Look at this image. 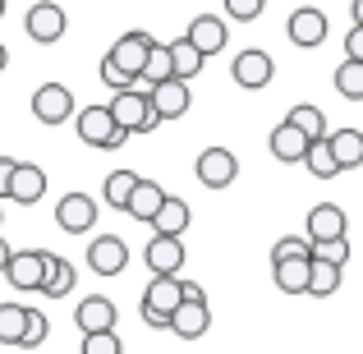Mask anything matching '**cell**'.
Instances as JSON below:
<instances>
[{"instance_id":"6da1fadb","label":"cell","mask_w":363,"mask_h":354,"mask_svg":"<svg viewBox=\"0 0 363 354\" xmlns=\"http://www.w3.org/2000/svg\"><path fill=\"white\" fill-rule=\"evenodd\" d=\"M74 129H79V138L88 143V148H101V152H120L124 138H129V129L116 124L111 106H83L79 120H74Z\"/></svg>"},{"instance_id":"7a4b0ae2","label":"cell","mask_w":363,"mask_h":354,"mask_svg":"<svg viewBox=\"0 0 363 354\" xmlns=\"http://www.w3.org/2000/svg\"><path fill=\"white\" fill-rule=\"evenodd\" d=\"M111 116H116V124H124L129 133H152L157 129V111H152V97L143 88H120L116 97H111Z\"/></svg>"},{"instance_id":"3957f363","label":"cell","mask_w":363,"mask_h":354,"mask_svg":"<svg viewBox=\"0 0 363 354\" xmlns=\"http://www.w3.org/2000/svg\"><path fill=\"white\" fill-rule=\"evenodd\" d=\"M179 299H184V294H179V276H152V285L143 290V322H147L152 331H166Z\"/></svg>"},{"instance_id":"277c9868","label":"cell","mask_w":363,"mask_h":354,"mask_svg":"<svg viewBox=\"0 0 363 354\" xmlns=\"http://www.w3.org/2000/svg\"><path fill=\"white\" fill-rule=\"evenodd\" d=\"M331 33L327 14H322L318 5H299L290 9V18H285V37H290V46H299V51H313V46H322Z\"/></svg>"},{"instance_id":"5b68a950","label":"cell","mask_w":363,"mask_h":354,"mask_svg":"<svg viewBox=\"0 0 363 354\" xmlns=\"http://www.w3.org/2000/svg\"><path fill=\"white\" fill-rule=\"evenodd\" d=\"M23 33L33 37V42L51 46V42H60V37L69 33V14H65L55 0H37V5L23 14Z\"/></svg>"},{"instance_id":"8992f818","label":"cell","mask_w":363,"mask_h":354,"mask_svg":"<svg viewBox=\"0 0 363 354\" xmlns=\"http://www.w3.org/2000/svg\"><path fill=\"white\" fill-rule=\"evenodd\" d=\"M147 97H152V111H157V120H179L189 106H194V92H189V83L184 79H161V83H152L147 88Z\"/></svg>"},{"instance_id":"52a82bcc","label":"cell","mask_w":363,"mask_h":354,"mask_svg":"<svg viewBox=\"0 0 363 354\" xmlns=\"http://www.w3.org/2000/svg\"><path fill=\"white\" fill-rule=\"evenodd\" d=\"M55 226H60L65 235H83L97 226V198L92 194H65L60 203H55Z\"/></svg>"},{"instance_id":"ba28073f","label":"cell","mask_w":363,"mask_h":354,"mask_svg":"<svg viewBox=\"0 0 363 354\" xmlns=\"http://www.w3.org/2000/svg\"><path fill=\"white\" fill-rule=\"evenodd\" d=\"M143 262L152 267V276H175L184 267V235H152L143 248Z\"/></svg>"},{"instance_id":"9c48e42d","label":"cell","mask_w":363,"mask_h":354,"mask_svg":"<svg viewBox=\"0 0 363 354\" xmlns=\"http://www.w3.org/2000/svg\"><path fill=\"white\" fill-rule=\"evenodd\" d=\"M230 74H235V83H240L244 92H262L267 83H272L276 65H272V55H267V51H257V46H248V51H240V55H235Z\"/></svg>"},{"instance_id":"30bf717a","label":"cell","mask_w":363,"mask_h":354,"mask_svg":"<svg viewBox=\"0 0 363 354\" xmlns=\"http://www.w3.org/2000/svg\"><path fill=\"white\" fill-rule=\"evenodd\" d=\"M69 116H74V92L65 88V83H42V88L33 92V120L65 124Z\"/></svg>"},{"instance_id":"8fae6325","label":"cell","mask_w":363,"mask_h":354,"mask_svg":"<svg viewBox=\"0 0 363 354\" xmlns=\"http://www.w3.org/2000/svg\"><path fill=\"white\" fill-rule=\"evenodd\" d=\"M198 179H203L207 189H230L235 179H240V157H235L230 148H207L203 157H198Z\"/></svg>"},{"instance_id":"7c38bea8","label":"cell","mask_w":363,"mask_h":354,"mask_svg":"<svg viewBox=\"0 0 363 354\" xmlns=\"http://www.w3.org/2000/svg\"><path fill=\"white\" fill-rule=\"evenodd\" d=\"M42 272H46V248H23V253H9L5 262V281L14 285V290H37L42 285Z\"/></svg>"},{"instance_id":"4fadbf2b","label":"cell","mask_w":363,"mask_h":354,"mask_svg":"<svg viewBox=\"0 0 363 354\" xmlns=\"http://www.w3.org/2000/svg\"><path fill=\"white\" fill-rule=\"evenodd\" d=\"M88 267L97 276H120L124 267H129V244H124L120 235H97L88 244Z\"/></svg>"},{"instance_id":"5bb4252c","label":"cell","mask_w":363,"mask_h":354,"mask_svg":"<svg viewBox=\"0 0 363 354\" xmlns=\"http://www.w3.org/2000/svg\"><path fill=\"white\" fill-rule=\"evenodd\" d=\"M207 327H212V309H207V299H179L175 313H170V327L179 341H198L207 336Z\"/></svg>"},{"instance_id":"9a60e30c","label":"cell","mask_w":363,"mask_h":354,"mask_svg":"<svg viewBox=\"0 0 363 354\" xmlns=\"http://www.w3.org/2000/svg\"><path fill=\"white\" fill-rule=\"evenodd\" d=\"M308 143H313V138H308V133H303L294 120H281V124L272 129V138H267V148H272L276 161H285V166H299L303 152H308Z\"/></svg>"},{"instance_id":"2e32d148","label":"cell","mask_w":363,"mask_h":354,"mask_svg":"<svg viewBox=\"0 0 363 354\" xmlns=\"http://www.w3.org/2000/svg\"><path fill=\"white\" fill-rule=\"evenodd\" d=\"M9 198L23 207H37L46 198V170L33 161H14V175H9Z\"/></svg>"},{"instance_id":"e0dca14e","label":"cell","mask_w":363,"mask_h":354,"mask_svg":"<svg viewBox=\"0 0 363 354\" xmlns=\"http://www.w3.org/2000/svg\"><path fill=\"white\" fill-rule=\"evenodd\" d=\"M116 318H120V309L106 299V294H88V299L74 309V327L88 336V331H106V327H116Z\"/></svg>"},{"instance_id":"ac0fdd59","label":"cell","mask_w":363,"mask_h":354,"mask_svg":"<svg viewBox=\"0 0 363 354\" xmlns=\"http://www.w3.org/2000/svg\"><path fill=\"white\" fill-rule=\"evenodd\" d=\"M147 51H152V33H124L116 46H111V60L120 65L124 74H133V79H138L143 74V65H147Z\"/></svg>"},{"instance_id":"d6986e66","label":"cell","mask_w":363,"mask_h":354,"mask_svg":"<svg viewBox=\"0 0 363 354\" xmlns=\"http://www.w3.org/2000/svg\"><path fill=\"white\" fill-rule=\"evenodd\" d=\"M308 262L313 253H299V258H276L272 262V281L281 294H308Z\"/></svg>"},{"instance_id":"ffe728a7","label":"cell","mask_w":363,"mask_h":354,"mask_svg":"<svg viewBox=\"0 0 363 354\" xmlns=\"http://www.w3.org/2000/svg\"><path fill=\"white\" fill-rule=\"evenodd\" d=\"M184 37H189V42H194L203 55H216V51H225V46H230V28H225L216 14H198L194 23H189Z\"/></svg>"},{"instance_id":"44dd1931","label":"cell","mask_w":363,"mask_h":354,"mask_svg":"<svg viewBox=\"0 0 363 354\" xmlns=\"http://www.w3.org/2000/svg\"><path fill=\"white\" fill-rule=\"evenodd\" d=\"M74 285H79V272H74L60 253H46V272H42V285H37V290H42L46 299H65Z\"/></svg>"},{"instance_id":"7402d4cb","label":"cell","mask_w":363,"mask_h":354,"mask_svg":"<svg viewBox=\"0 0 363 354\" xmlns=\"http://www.w3.org/2000/svg\"><path fill=\"white\" fill-rule=\"evenodd\" d=\"M327 148L340 161V170L363 166V129H327Z\"/></svg>"},{"instance_id":"603a6c76","label":"cell","mask_w":363,"mask_h":354,"mask_svg":"<svg viewBox=\"0 0 363 354\" xmlns=\"http://www.w3.org/2000/svg\"><path fill=\"white\" fill-rule=\"evenodd\" d=\"M350 231V216H345V207H336V203H318L308 212V239H331V235H345Z\"/></svg>"},{"instance_id":"cb8c5ba5","label":"cell","mask_w":363,"mask_h":354,"mask_svg":"<svg viewBox=\"0 0 363 354\" xmlns=\"http://www.w3.org/2000/svg\"><path fill=\"white\" fill-rule=\"evenodd\" d=\"M161 198H166V189H161L157 179H138L133 194H129V203H124V212H129L133 221H152L157 207H161Z\"/></svg>"},{"instance_id":"d4e9b609","label":"cell","mask_w":363,"mask_h":354,"mask_svg":"<svg viewBox=\"0 0 363 354\" xmlns=\"http://www.w3.org/2000/svg\"><path fill=\"white\" fill-rule=\"evenodd\" d=\"M203 65H207V55L198 51L189 37H175V42H170V70H175V79L194 83L198 74H203Z\"/></svg>"},{"instance_id":"484cf974","label":"cell","mask_w":363,"mask_h":354,"mask_svg":"<svg viewBox=\"0 0 363 354\" xmlns=\"http://www.w3.org/2000/svg\"><path fill=\"white\" fill-rule=\"evenodd\" d=\"M152 231H161V235H184L189 231V203L184 198H175V194H166L161 198V207H157V216H152Z\"/></svg>"},{"instance_id":"4316f807","label":"cell","mask_w":363,"mask_h":354,"mask_svg":"<svg viewBox=\"0 0 363 354\" xmlns=\"http://www.w3.org/2000/svg\"><path fill=\"white\" fill-rule=\"evenodd\" d=\"M336 290H340V267L327 262V258H313L308 262V294L313 299H327Z\"/></svg>"},{"instance_id":"83f0119b","label":"cell","mask_w":363,"mask_h":354,"mask_svg":"<svg viewBox=\"0 0 363 354\" xmlns=\"http://www.w3.org/2000/svg\"><path fill=\"white\" fill-rule=\"evenodd\" d=\"M303 166H308L318 179H336V175H340V161L331 157V148H327V133L308 143V152H303Z\"/></svg>"},{"instance_id":"f1b7e54d","label":"cell","mask_w":363,"mask_h":354,"mask_svg":"<svg viewBox=\"0 0 363 354\" xmlns=\"http://www.w3.org/2000/svg\"><path fill=\"white\" fill-rule=\"evenodd\" d=\"M336 92L345 101H363V60H350L345 55V65L336 70Z\"/></svg>"},{"instance_id":"f546056e","label":"cell","mask_w":363,"mask_h":354,"mask_svg":"<svg viewBox=\"0 0 363 354\" xmlns=\"http://www.w3.org/2000/svg\"><path fill=\"white\" fill-rule=\"evenodd\" d=\"M133 184H138V175L133 170H111L106 175V207H116V212H124V203H129V194H133Z\"/></svg>"},{"instance_id":"4dcf8cb0","label":"cell","mask_w":363,"mask_h":354,"mask_svg":"<svg viewBox=\"0 0 363 354\" xmlns=\"http://www.w3.org/2000/svg\"><path fill=\"white\" fill-rule=\"evenodd\" d=\"M23 322H28V309H23V304H0V345H18Z\"/></svg>"},{"instance_id":"1f68e13d","label":"cell","mask_w":363,"mask_h":354,"mask_svg":"<svg viewBox=\"0 0 363 354\" xmlns=\"http://www.w3.org/2000/svg\"><path fill=\"white\" fill-rule=\"evenodd\" d=\"M170 46H161V42H152V51H147V65H143V74H138V83H161V79H170Z\"/></svg>"},{"instance_id":"d6a6232c","label":"cell","mask_w":363,"mask_h":354,"mask_svg":"<svg viewBox=\"0 0 363 354\" xmlns=\"http://www.w3.org/2000/svg\"><path fill=\"white\" fill-rule=\"evenodd\" d=\"M46 336H51V322H46V313L28 309L23 336H18V345H14V350H42V345H46Z\"/></svg>"},{"instance_id":"836d02e7","label":"cell","mask_w":363,"mask_h":354,"mask_svg":"<svg viewBox=\"0 0 363 354\" xmlns=\"http://www.w3.org/2000/svg\"><path fill=\"white\" fill-rule=\"evenodd\" d=\"M285 120H294V124H299L303 133H308V138H322V133H327V116H322L318 106H308V101H299V106H290V111H285Z\"/></svg>"},{"instance_id":"e575fe53","label":"cell","mask_w":363,"mask_h":354,"mask_svg":"<svg viewBox=\"0 0 363 354\" xmlns=\"http://www.w3.org/2000/svg\"><path fill=\"white\" fill-rule=\"evenodd\" d=\"M313 258H327V262L345 267V262H350V239H345V235H331V239H313Z\"/></svg>"},{"instance_id":"d590c367","label":"cell","mask_w":363,"mask_h":354,"mask_svg":"<svg viewBox=\"0 0 363 354\" xmlns=\"http://www.w3.org/2000/svg\"><path fill=\"white\" fill-rule=\"evenodd\" d=\"M120 336H116V327H106V331H88L83 336V354H120Z\"/></svg>"},{"instance_id":"8d00e7d4","label":"cell","mask_w":363,"mask_h":354,"mask_svg":"<svg viewBox=\"0 0 363 354\" xmlns=\"http://www.w3.org/2000/svg\"><path fill=\"white\" fill-rule=\"evenodd\" d=\"M267 0H225V14L235 18V23H253V18H262Z\"/></svg>"},{"instance_id":"74e56055","label":"cell","mask_w":363,"mask_h":354,"mask_svg":"<svg viewBox=\"0 0 363 354\" xmlns=\"http://www.w3.org/2000/svg\"><path fill=\"white\" fill-rule=\"evenodd\" d=\"M101 83H106L111 92H120V88H138V79H133V74H124L120 65L111 60V55H106V60H101Z\"/></svg>"},{"instance_id":"f35d334b","label":"cell","mask_w":363,"mask_h":354,"mask_svg":"<svg viewBox=\"0 0 363 354\" xmlns=\"http://www.w3.org/2000/svg\"><path fill=\"white\" fill-rule=\"evenodd\" d=\"M299 253H313V239L308 235H285V239H276L272 262H276V258H299Z\"/></svg>"},{"instance_id":"ab89813d","label":"cell","mask_w":363,"mask_h":354,"mask_svg":"<svg viewBox=\"0 0 363 354\" xmlns=\"http://www.w3.org/2000/svg\"><path fill=\"white\" fill-rule=\"evenodd\" d=\"M345 55H350V60H363V23L350 28V37H345Z\"/></svg>"},{"instance_id":"60d3db41","label":"cell","mask_w":363,"mask_h":354,"mask_svg":"<svg viewBox=\"0 0 363 354\" xmlns=\"http://www.w3.org/2000/svg\"><path fill=\"white\" fill-rule=\"evenodd\" d=\"M9 175H14V157H0V198H9Z\"/></svg>"},{"instance_id":"b9f144b4","label":"cell","mask_w":363,"mask_h":354,"mask_svg":"<svg viewBox=\"0 0 363 354\" xmlns=\"http://www.w3.org/2000/svg\"><path fill=\"white\" fill-rule=\"evenodd\" d=\"M179 294H184V299H207V290L198 281H179Z\"/></svg>"},{"instance_id":"7bdbcfd3","label":"cell","mask_w":363,"mask_h":354,"mask_svg":"<svg viewBox=\"0 0 363 354\" xmlns=\"http://www.w3.org/2000/svg\"><path fill=\"white\" fill-rule=\"evenodd\" d=\"M9 253H14V248L5 244V235H0V272H5V262H9Z\"/></svg>"},{"instance_id":"ee69618b","label":"cell","mask_w":363,"mask_h":354,"mask_svg":"<svg viewBox=\"0 0 363 354\" xmlns=\"http://www.w3.org/2000/svg\"><path fill=\"white\" fill-rule=\"evenodd\" d=\"M350 9H354V23H363V0H354Z\"/></svg>"},{"instance_id":"f6af8a7d","label":"cell","mask_w":363,"mask_h":354,"mask_svg":"<svg viewBox=\"0 0 363 354\" xmlns=\"http://www.w3.org/2000/svg\"><path fill=\"white\" fill-rule=\"evenodd\" d=\"M5 65H9V51H5V42H0V74H5Z\"/></svg>"},{"instance_id":"bcb514c9","label":"cell","mask_w":363,"mask_h":354,"mask_svg":"<svg viewBox=\"0 0 363 354\" xmlns=\"http://www.w3.org/2000/svg\"><path fill=\"white\" fill-rule=\"evenodd\" d=\"M5 5H9V0H0V18H5Z\"/></svg>"},{"instance_id":"7dc6e473","label":"cell","mask_w":363,"mask_h":354,"mask_svg":"<svg viewBox=\"0 0 363 354\" xmlns=\"http://www.w3.org/2000/svg\"><path fill=\"white\" fill-rule=\"evenodd\" d=\"M0 226H5V207H0Z\"/></svg>"}]
</instances>
